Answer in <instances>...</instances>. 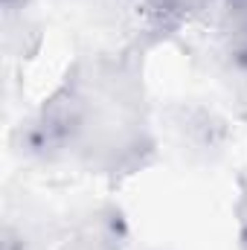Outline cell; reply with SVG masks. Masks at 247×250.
<instances>
[{
	"mask_svg": "<svg viewBox=\"0 0 247 250\" xmlns=\"http://www.w3.org/2000/svg\"><path fill=\"white\" fill-rule=\"evenodd\" d=\"M209 3H215V6H218V9H221V12H224L227 18H230V15H233L236 9H242V6H245L247 0H209Z\"/></svg>",
	"mask_w": 247,
	"mask_h": 250,
	"instance_id": "cell-2",
	"label": "cell"
},
{
	"mask_svg": "<svg viewBox=\"0 0 247 250\" xmlns=\"http://www.w3.org/2000/svg\"><path fill=\"white\" fill-rule=\"evenodd\" d=\"M230 35H227V53L236 67L247 70V3L236 9L230 18Z\"/></svg>",
	"mask_w": 247,
	"mask_h": 250,
	"instance_id": "cell-1",
	"label": "cell"
},
{
	"mask_svg": "<svg viewBox=\"0 0 247 250\" xmlns=\"http://www.w3.org/2000/svg\"><path fill=\"white\" fill-rule=\"evenodd\" d=\"M23 3H26V0H3L6 9H15V6H23Z\"/></svg>",
	"mask_w": 247,
	"mask_h": 250,
	"instance_id": "cell-3",
	"label": "cell"
}]
</instances>
